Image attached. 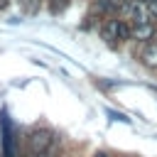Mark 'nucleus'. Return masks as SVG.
<instances>
[{"label": "nucleus", "instance_id": "f257e3e1", "mask_svg": "<svg viewBox=\"0 0 157 157\" xmlns=\"http://www.w3.org/2000/svg\"><path fill=\"white\" fill-rule=\"evenodd\" d=\"M52 142H54V135H52L49 128H37V130H32L29 137H27V157H37V155H42V152H49Z\"/></svg>", "mask_w": 157, "mask_h": 157}, {"label": "nucleus", "instance_id": "f03ea898", "mask_svg": "<svg viewBox=\"0 0 157 157\" xmlns=\"http://www.w3.org/2000/svg\"><path fill=\"white\" fill-rule=\"evenodd\" d=\"M123 10L128 12V20H130L132 25H137V22H155L145 0H128V2L123 5Z\"/></svg>", "mask_w": 157, "mask_h": 157}, {"label": "nucleus", "instance_id": "7ed1b4c3", "mask_svg": "<svg viewBox=\"0 0 157 157\" xmlns=\"http://www.w3.org/2000/svg\"><path fill=\"white\" fill-rule=\"evenodd\" d=\"M155 34H157V29H155V25H152V22H137V25H132V39H135V42H140V44L152 42V39H155Z\"/></svg>", "mask_w": 157, "mask_h": 157}, {"label": "nucleus", "instance_id": "20e7f679", "mask_svg": "<svg viewBox=\"0 0 157 157\" xmlns=\"http://www.w3.org/2000/svg\"><path fill=\"white\" fill-rule=\"evenodd\" d=\"M140 61L147 69H157V44L155 42H145L140 49Z\"/></svg>", "mask_w": 157, "mask_h": 157}, {"label": "nucleus", "instance_id": "39448f33", "mask_svg": "<svg viewBox=\"0 0 157 157\" xmlns=\"http://www.w3.org/2000/svg\"><path fill=\"white\" fill-rule=\"evenodd\" d=\"M101 39H103L105 44H115V42H118V20H115V17H110V20L101 27Z\"/></svg>", "mask_w": 157, "mask_h": 157}, {"label": "nucleus", "instance_id": "423d86ee", "mask_svg": "<svg viewBox=\"0 0 157 157\" xmlns=\"http://www.w3.org/2000/svg\"><path fill=\"white\" fill-rule=\"evenodd\" d=\"M128 39H132V25L118 20V42H128Z\"/></svg>", "mask_w": 157, "mask_h": 157}, {"label": "nucleus", "instance_id": "0eeeda50", "mask_svg": "<svg viewBox=\"0 0 157 157\" xmlns=\"http://www.w3.org/2000/svg\"><path fill=\"white\" fill-rule=\"evenodd\" d=\"M69 2H71V0H49V5H52V10H54V12H61Z\"/></svg>", "mask_w": 157, "mask_h": 157}, {"label": "nucleus", "instance_id": "6e6552de", "mask_svg": "<svg viewBox=\"0 0 157 157\" xmlns=\"http://www.w3.org/2000/svg\"><path fill=\"white\" fill-rule=\"evenodd\" d=\"M105 115L113 118V120H120V123H130V118H125V115H120V113H115V110H105Z\"/></svg>", "mask_w": 157, "mask_h": 157}, {"label": "nucleus", "instance_id": "1a4fd4ad", "mask_svg": "<svg viewBox=\"0 0 157 157\" xmlns=\"http://www.w3.org/2000/svg\"><path fill=\"white\" fill-rule=\"evenodd\" d=\"M108 2H110V5H113V7H123V5H125V2H128V0H108Z\"/></svg>", "mask_w": 157, "mask_h": 157}, {"label": "nucleus", "instance_id": "9d476101", "mask_svg": "<svg viewBox=\"0 0 157 157\" xmlns=\"http://www.w3.org/2000/svg\"><path fill=\"white\" fill-rule=\"evenodd\" d=\"M10 7V0H0V10H7Z\"/></svg>", "mask_w": 157, "mask_h": 157}, {"label": "nucleus", "instance_id": "9b49d317", "mask_svg": "<svg viewBox=\"0 0 157 157\" xmlns=\"http://www.w3.org/2000/svg\"><path fill=\"white\" fill-rule=\"evenodd\" d=\"M93 157H110V155H105V152H96Z\"/></svg>", "mask_w": 157, "mask_h": 157}, {"label": "nucleus", "instance_id": "f8f14e48", "mask_svg": "<svg viewBox=\"0 0 157 157\" xmlns=\"http://www.w3.org/2000/svg\"><path fill=\"white\" fill-rule=\"evenodd\" d=\"M37 157H49V152H42V155H37Z\"/></svg>", "mask_w": 157, "mask_h": 157}, {"label": "nucleus", "instance_id": "ddd939ff", "mask_svg": "<svg viewBox=\"0 0 157 157\" xmlns=\"http://www.w3.org/2000/svg\"><path fill=\"white\" fill-rule=\"evenodd\" d=\"M145 2H147V0H145Z\"/></svg>", "mask_w": 157, "mask_h": 157}]
</instances>
